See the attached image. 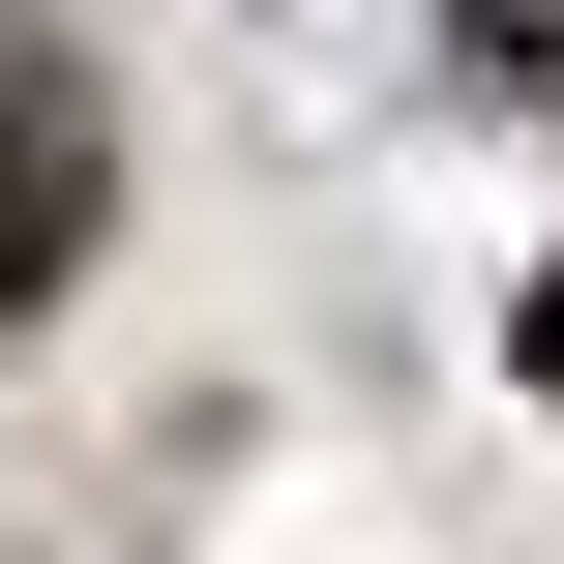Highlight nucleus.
<instances>
[{"mask_svg":"<svg viewBox=\"0 0 564 564\" xmlns=\"http://www.w3.org/2000/svg\"><path fill=\"white\" fill-rule=\"evenodd\" d=\"M89 238H119V89H89V30H0V327Z\"/></svg>","mask_w":564,"mask_h":564,"instance_id":"1","label":"nucleus"}]
</instances>
